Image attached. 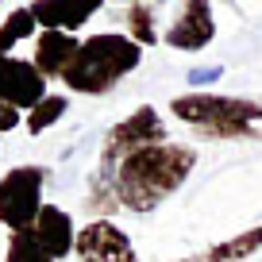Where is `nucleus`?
Instances as JSON below:
<instances>
[{
	"mask_svg": "<svg viewBox=\"0 0 262 262\" xmlns=\"http://www.w3.org/2000/svg\"><path fill=\"white\" fill-rule=\"evenodd\" d=\"M166 47L196 54L216 39V19H212V0H185L181 4V16L170 24V31L162 35Z\"/></svg>",
	"mask_w": 262,
	"mask_h": 262,
	"instance_id": "obj_8",
	"label": "nucleus"
},
{
	"mask_svg": "<svg viewBox=\"0 0 262 262\" xmlns=\"http://www.w3.org/2000/svg\"><path fill=\"white\" fill-rule=\"evenodd\" d=\"M100 4H104V0H31L27 8L35 12V24H39L42 31L74 35L100 12Z\"/></svg>",
	"mask_w": 262,
	"mask_h": 262,
	"instance_id": "obj_9",
	"label": "nucleus"
},
{
	"mask_svg": "<svg viewBox=\"0 0 262 262\" xmlns=\"http://www.w3.org/2000/svg\"><path fill=\"white\" fill-rule=\"evenodd\" d=\"M70 112V97H58V93H50L47 100H39V104L31 108V112L24 116V123H27V131L31 135H42L47 127H54L62 116Z\"/></svg>",
	"mask_w": 262,
	"mask_h": 262,
	"instance_id": "obj_14",
	"label": "nucleus"
},
{
	"mask_svg": "<svg viewBox=\"0 0 262 262\" xmlns=\"http://www.w3.org/2000/svg\"><path fill=\"white\" fill-rule=\"evenodd\" d=\"M143 62V47L127 35L116 31H100L81 39V50L70 62V70L62 74V85L70 93H81V97H104L127 74H135Z\"/></svg>",
	"mask_w": 262,
	"mask_h": 262,
	"instance_id": "obj_2",
	"label": "nucleus"
},
{
	"mask_svg": "<svg viewBox=\"0 0 262 262\" xmlns=\"http://www.w3.org/2000/svg\"><path fill=\"white\" fill-rule=\"evenodd\" d=\"M116 4H127V8H131V4H139V0H116Z\"/></svg>",
	"mask_w": 262,
	"mask_h": 262,
	"instance_id": "obj_19",
	"label": "nucleus"
},
{
	"mask_svg": "<svg viewBox=\"0 0 262 262\" xmlns=\"http://www.w3.org/2000/svg\"><path fill=\"white\" fill-rule=\"evenodd\" d=\"M178 262H205V258H178Z\"/></svg>",
	"mask_w": 262,
	"mask_h": 262,
	"instance_id": "obj_20",
	"label": "nucleus"
},
{
	"mask_svg": "<svg viewBox=\"0 0 262 262\" xmlns=\"http://www.w3.org/2000/svg\"><path fill=\"white\" fill-rule=\"evenodd\" d=\"M4 262H54V258H50V251L39 243V235L27 228V231H12L8 235V254H4Z\"/></svg>",
	"mask_w": 262,
	"mask_h": 262,
	"instance_id": "obj_16",
	"label": "nucleus"
},
{
	"mask_svg": "<svg viewBox=\"0 0 262 262\" xmlns=\"http://www.w3.org/2000/svg\"><path fill=\"white\" fill-rule=\"evenodd\" d=\"M150 143H166V127H162L158 108L143 104V108H135L131 116H123L116 127L104 131V143H100V155H97V170H93V178H100V181H108V185H112L116 166H120L127 155L150 147Z\"/></svg>",
	"mask_w": 262,
	"mask_h": 262,
	"instance_id": "obj_4",
	"label": "nucleus"
},
{
	"mask_svg": "<svg viewBox=\"0 0 262 262\" xmlns=\"http://www.w3.org/2000/svg\"><path fill=\"white\" fill-rule=\"evenodd\" d=\"M31 35H39V24H35V12L31 8H16L4 24H0V54H8L16 42L31 39Z\"/></svg>",
	"mask_w": 262,
	"mask_h": 262,
	"instance_id": "obj_15",
	"label": "nucleus"
},
{
	"mask_svg": "<svg viewBox=\"0 0 262 262\" xmlns=\"http://www.w3.org/2000/svg\"><path fill=\"white\" fill-rule=\"evenodd\" d=\"M35 235H39V243L50 251V258H66V254H74L77 247V231H74V220H70V212L58 205H42L39 220H35Z\"/></svg>",
	"mask_w": 262,
	"mask_h": 262,
	"instance_id": "obj_11",
	"label": "nucleus"
},
{
	"mask_svg": "<svg viewBox=\"0 0 262 262\" xmlns=\"http://www.w3.org/2000/svg\"><path fill=\"white\" fill-rule=\"evenodd\" d=\"M224 66H193L185 74V85H189V93H205L208 85H216V81H224Z\"/></svg>",
	"mask_w": 262,
	"mask_h": 262,
	"instance_id": "obj_17",
	"label": "nucleus"
},
{
	"mask_svg": "<svg viewBox=\"0 0 262 262\" xmlns=\"http://www.w3.org/2000/svg\"><path fill=\"white\" fill-rule=\"evenodd\" d=\"M74 254L81 262H139L127 231H120L112 220H89L77 231Z\"/></svg>",
	"mask_w": 262,
	"mask_h": 262,
	"instance_id": "obj_6",
	"label": "nucleus"
},
{
	"mask_svg": "<svg viewBox=\"0 0 262 262\" xmlns=\"http://www.w3.org/2000/svg\"><path fill=\"white\" fill-rule=\"evenodd\" d=\"M254 251H262V228H251V231H243V235H235V239H224V243L208 247L205 262H239V258H247V254H254Z\"/></svg>",
	"mask_w": 262,
	"mask_h": 262,
	"instance_id": "obj_12",
	"label": "nucleus"
},
{
	"mask_svg": "<svg viewBox=\"0 0 262 262\" xmlns=\"http://www.w3.org/2000/svg\"><path fill=\"white\" fill-rule=\"evenodd\" d=\"M170 112L205 139H262V100L220 97V93H185L170 100Z\"/></svg>",
	"mask_w": 262,
	"mask_h": 262,
	"instance_id": "obj_3",
	"label": "nucleus"
},
{
	"mask_svg": "<svg viewBox=\"0 0 262 262\" xmlns=\"http://www.w3.org/2000/svg\"><path fill=\"white\" fill-rule=\"evenodd\" d=\"M47 77L35 70V62L27 58L0 54V100L16 104L19 112H31L39 100H47Z\"/></svg>",
	"mask_w": 262,
	"mask_h": 262,
	"instance_id": "obj_7",
	"label": "nucleus"
},
{
	"mask_svg": "<svg viewBox=\"0 0 262 262\" xmlns=\"http://www.w3.org/2000/svg\"><path fill=\"white\" fill-rule=\"evenodd\" d=\"M77 50H81V39L77 35H66V31H39L35 35V70H39L42 77H58L62 81V74L70 70V62L77 58Z\"/></svg>",
	"mask_w": 262,
	"mask_h": 262,
	"instance_id": "obj_10",
	"label": "nucleus"
},
{
	"mask_svg": "<svg viewBox=\"0 0 262 262\" xmlns=\"http://www.w3.org/2000/svg\"><path fill=\"white\" fill-rule=\"evenodd\" d=\"M123 35L135 39L139 47H155V42L162 39V35H158V24H155L150 4H131V8L123 12Z\"/></svg>",
	"mask_w": 262,
	"mask_h": 262,
	"instance_id": "obj_13",
	"label": "nucleus"
},
{
	"mask_svg": "<svg viewBox=\"0 0 262 262\" xmlns=\"http://www.w3.org/2000/svg\"><path fill=\"white\" fill-rule=\"evenodd\" d=\"M196 170V150L181 143H150V147L127 155L112 173V189L120 208L127 212H155L166 196H173Z\"/></svg>",
	"mask_w": 262,
	"mask_h": 262,
	"instance_id": "obj_1",
	"label": "nucleus"
},
{
	"mask_svg": "<svg viewBox=\"0 0 262 262\" xmlns=\"http://www.w3.org/2000/svg\"><path fill=\"white\" fill-rule=\"evenodd\" d=\"M42 185H47L42 166H12L0 178V224L8 231L35 228L42 212Z\"/></svg>",
	"mask_w": 262,
	"mask_h": 262,
	"instance_id": "obj_5",
	"label": "nucleus"
},
{
	"mask_svg": "<svg viewBox=\"0 0 262 262\" xmlns=\"http://www.w3.org/2000/svg\"><path fill=\"white\" fill-rule=\"evenodd\" d=\"M19 123H24V112H19L16 104H8V100H0V135L12 131V127H19Z\"/></svg>",
	"mask_w": 262,
	"mask_h": 262,
	"instance_id": "obj_18",
	"label": "nucleus"
}]
</instances>
